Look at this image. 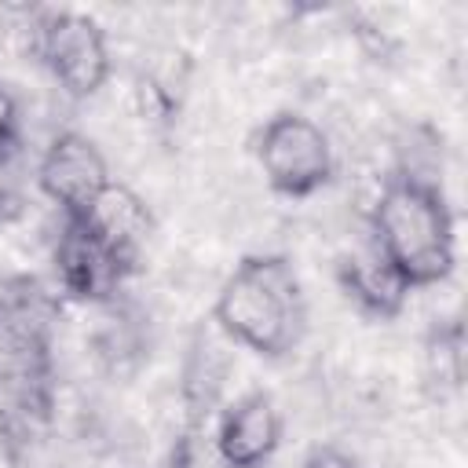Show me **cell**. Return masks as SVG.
<instances>
[{
    "instance_id": "5",
    "label": "cell",
    "mask_w": 468,
    "mask_h": 468,
    "mask_svg": "<svg viewBox=\"0 0 468 468\" xmlns=\"http://www.w3.org/2000/svg\"><path fill=\"white\" fill-rule=\"evenodd\" d=\"M110 183L113 179L102 150L73 128L55 132L37 161V186L62 212V219H80Z\"/></svg>"
},
{
    "instance_id": "8",
    "label": "cell",
    "mask_w": 468,
    "mask_h": 468,
    "mask_svg": "<svg viewBox=\"0 0 468 468\" xmlns=\"http://www.w3.org/2000/svg\"><path fill=\"white\" fill-rule=\"evenodd\" d=\"M336 285L347 303H355L366 318L388 322L399 318L410 296V285L395 274V267L366 241L362 249H351L336 260Z\"/></svg>"
},
{
    "instance_id": "12",
    "label": "cell",
    "mask_w": 468,
    "mask_h": 468,
    "mask_svg": "<svg viewBox=\"0 0 468 468\" xmlns=\"http://www.w3.org/2000/svg\"><path fill=\"white\" fill-rule=\"evenodd\" d=\"M300 468H366L358 457H351L347 450H336V446H314Z\"/></svg>"
},
{
    "instance_id": "9",
    "label": "cell",
    "mask_w": 468,
    "mask_h": 468,
    "mask_svg": "<svg viewBox=\"0 0 468 468\" xmlns=\"http://www.w3.org/2000/svg\"><path fill=\"white\" fill-rule=\"evenodd\" d=\"M80 219H84L110 249H117L128 263L139 267L143 249H146V241H150V234H154V216H150L146 201H143L132 186L110 183V186L99 194V201H95Z\"/></svg>"
},
{
    "instance_id": "3",
    "label": "cell",
    "mask_w": 468,
    "mask_h": 468,
    "mask_svg": "<svg viewBox=\"0 0 468 468\" xmlns=\"http://www.w3.org/2000/svg\"><path fill=\"white\" fill-rule=\"evenodd\" d=\"M29 48L69 99H91L110 77L106 29L73 7H40L29 22Z\"/></svg>"
},
{
    "instance_id": "7",
    "label": "cell",
    "mask_w": 468,
    "mask_h": 468,
    "mask_svg": "<svg viewBox=\"0 0 468 468\" xmlns=\"http://www.w3.org/2000/svg\"><path fill=\"white\" fill-rule=\"evenodd\" d=\"M285 435L282 406L274 402L271 391L256 388L238 395L216 424V453L223 468H263Z\"/></svg>"
},
{
    "instance_id": "1",
    "label": "cell",
    "mask_w": 468,
    "mask_h": 468,
    "mask_svg": "<svg viewBox=\"0 0 468 468\" xmlns=\"http://www.w3.org/2000/svg\"><path fill=\"white\" fill-rule=\"evenodd\" d=\"M369 241L410 292L446 282L457 263V223L442 183L391 168L369 208Z\"/></svg>"
},
{
    "instance_id": "6",
    "label": "cell",
    "mask_w": 468,
    "mask_h": 468,
    "mask_svg": "<svg viewBox=\"0 0 468 468\" xmlns=\"http://www.w3.org/2000/svg\"><path fill=\"white\" fill-rule=\"evenodd\" d=\"M51 263L58 289L80 303L113 300L117 289L135 274V263H128L117 249H110L84 219H62Z\"/></svg>"
},
{
    "instance_id": "10",
    "label": "cell",
    "mask_w": 468,
    "mask_h": 468,
    "mask_svg": "<svg viewBox=\"0 0 468 468\" xmlns=\"http://www.w3.org/2000/svg\"><path fill=\"white\" fill-rule=\"evenodd\" d=\"M424 358H428V377L446 384L450 391L461 388L464 380V329L461 318H446L435 322L424 344Z\"/></svg>"
},
{
    "instance_id": "4",
    "label": "cell",
    "mask_w": 468,
    "mask_h": 468,
    "mask_svg": "<svg viewBox=\"0 0 468 468\" xmlns=\"http://www.w3.org/2000/svg\"><path fill=\"white\" fill-rule=\"evenodd\" d=\"M252 157L267 186L282 197H311L333 179V146L307 113L278 110L252 135Z\"/></svg>"
},
{
    "instance_id": "11",
    "label": "cell",
    "mask_w": 468,
    "mask_h": 468,
    "mask_svg": "<svg viewBox=\"0 0 468 468\" xmlns=\"http://www.w3.org/2000/svg\"><path fill=\"white\" fill-rule=\"evenodd\" d=\"M26 208V154L22 139L0 143V227L15 223Z\"/></svg>"
},
{
    "instance_id": "2",
    "label": "cell",
    "mask_w": 468,
    "mask_h": 468,
    "mask_svg": "<svg viewBox=\"0 0 468 468\" xmlns=\"http://www.w3.org/2000/svg\"><path fill=\"white\" fill-rule=\"evenodd\" d=\"M212 322L230 344L260 358L274 362L292 355L307 333V296L289 256H241L216 289Z\"/></svg>"
},
{
    "instance_id": "13",
    "label": "cell",
    "mask_w": 468,
    "mask_h": 468,
    "mask_svg": "<svg viewBox=\"0 0 468 468\" xmlns=\"http://www.w3.org/2000/svg\"><path fill=\"white\" fill-rule=\"evenodd\" d=\"M7 139H18V102L0 84V143H7Z\"/></svg>"
}]
</instances>
